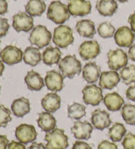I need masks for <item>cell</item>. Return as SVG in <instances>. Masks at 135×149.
Returning a JSON list of instances; mask_svg holds the SVG:
<instances>
[{"label":"cell","instance_id":"6da1fadb","mask_svg":"<svg viewBox=\"0 0 135 149\" xmlns=\"http://www.w3.org/2000/svg\"><path fill=\"white\" fill-rule=\"evenodd\" d=\"M47 17L48 19H50L53 23L63 24L70 17V13L69 11L68 5L63 3L59 0L52 1L49 4Z\"/></svg>","mask_w":135,"mask_h":149},{"label":"cell","instance_id":"7a4b0ae2","mask_svg":"<svg viewBox=\"0 0 135 149\" xmlns=\"http://www.w3.org/2000/svg\"><path fill=\"white\" fill-rule=\"evenodd\" d=\"M58 68L64 78L73 79L82 72V65L75 56L68 55L61 59Z\"/></svg>","mask_w":135,"mask_h":149},{"label":"cell","instance_id":"3957f363","mask_svg":"<svg viewBox=\"0 0 135 149\" xmlns=\"http://www.w3.org/2000/svg\"><path fill=\"white\" fill-rule=\"evenodd\" d=\"M47 149H67L69 147V137L64 130L55 128L45 135Z\"/></svg>","mask_w":135,"mask_h":149},{"label":"cell","instance_id":"277c9868","mask_svg":"<svg viewBox=\"0 0 135 149\" xmlns=\"http://www.w3.org/2000/svg\"><path fill=\"white\" fill-rule=\"evenodd\" d=\"M52 38V33L44 25H36L32 29L31 35L29 36L30 43L36 46L37 48L41 49L48 47Z\"/></svg>","mask_w":135,"mask_h":149},{"label":"cell","instance_id":"5b68a950","mask_svg":"<svg viewBox=\"0 0 135 149\" xmlns=\"http://www.w3.org/2000/svg\"><path fill=\"white\" fill-rule=\"evenodd\" d=\"M73 30L68 25L60 24L56 27L52 35V41L58 48H67L73 43Z\"/></svg>","mask_w":135,"mask_h":149},{"label":"cell","instance_id":"8992f818","mask_svg":"<svg viewBox=\"0 0 135 149\" xmlns=\"http://www.w3.org/2000/svg\"><path fill=\"white\" fill-rule=\"evenodd\" d=\"M128 56L122 49L110 50L107 53V64L112 71L121 70L127 66Z\"/></svg>","mask_w":135,"mask_h":149},{"label":"cell","instance_id":"52a82bcc","mask_svg":"<svg viewBox=\"0 0 135 149\" xmlns=\"http://www.w3.org/2000/svg\"><path fill=\"white\" fill-rule=\"evenodd\" d=\"M83 101L85 104H90L92 106L99 105L103 100L102 88L95 84L86 85L82 89Z\"/></svg>","mask_w":135,"mask_h":149},{"label":"cell","instance_id":"ba28073f","mask_svg":"<svg viewBox=\"0 0 135 149\" xmlns=\"http://www.w3.org/2000/svg\"><path fill=\"white\" fill-rule=\"evenodd\" d=\"M23 52L15 46H7L0 52L1 60L8 66L20 63L23 59Z\"/></svg>","mask_w":135,"mask_h":149},{"label":"cell","instance_id":"9c48e42d","mask_svg":"<svg viewBox=\"0 0 135 149\" xmlns=\"http://www.w3.org/2000/svg\"><path fill=\"white\" fill-rule=\"evenodd\" d=\"M15 137L23 144L32 143L37 137V132L34 126L29 124H20L16 127Z\"/></svg>","mask_w":135,"mask_h":149},{"label":"cell","instance_id":"30bf717a","mask_svg":"<svg viewBox=\"0 0 135 149\" xmlns=\"http://www.w3.org/2000/svg\"><path fill=\"white\" fill-rule=\"evenodd\" d=\"M114 40L116 44L120 47H132L135 40V33L127 26L119 27L114 35Z\"/></svg>","mask_w":135,"mask_h":149},{"label":"cell","instance_id":"8fae6325","mask_svg":"<svg viewBox=\"0 0 135 149\" xmlns=\"http://www.w3.org/2000/svg\"><path fill=\"white\" fill-rule=\"evenodd\" d=\"M101 53V47L96 40H85L79 47V54L84 61L97 57Z\"/></svg>","mask_w":135,"mask_h":149},{"label":"cell","instance_id":"7c38bea8","mask_svg":"<svg viewBox=\"0 0 135 149\" xmlns=\"http://www.w3.org/2000/svg\"><path fill=\"white\" fill-rule=\"evenodd\" d=\"M13 27L17 32H29L34 28V19L27 13H17L13 16Z\"/></svg>","mask_w":135,"mask_h":149},{"label":"cell","instance_id":"4fadbf2b","mask_svg":"<svg viewBox=\"0 0 135 149\" xmlns=\"http://www.w3.org/2000/svg\"><path fill=\"white\" fill-rule=\"evenodd\" d=\"M68 8L73 17L85 16L91 12V3L87 0H68Z\"/></svg>","mask_w":135,"mask_h":149},{"label":"cell","instance_id":"5bb4252c","mask_svg":"<svg viewBox=\"0 0 135 149\" xmlns=\"http://www.w3.org/2000/svg\"><path fill=\"white\" fill-rule=\"evenodd\" d=\"M64 77L61 72L56 70H50L47 72L44 79L45 85L48 89L57 93L64 88Z\"/></svg>","mask_w":135,"mask_h":149},{"label":"cell","instance_id":"9a60e30c","mask_svg":"<svg viewBox=\"0 0 135 149\" xmlns=\"http://www.w3.org/2000/svg\"><path fill=\"white\" fill-rule=\"evenodd\" d=\"M93 132V126L87 121L76 120L71 127V132L76 139L88 140Z\"/></svg>","mask_w":135,"mask_h":149},{"label":"cell","instance_id":"2e32d148","mask_svg":"<svg viewBox=\"0 0 135 149\" xmlns=\"http://www.w3.org/2000/svg\"><path fill=\"white\" fill-rule=\"evenodd\" d=\"M91 123L95 129L103 131L111 124L110 114L106 110L96 109L91 113Z\"/></svg>","mask_w":135,"mask_h":149},{"label":"cell","instance_id":"e0dca14e","mask_svg":"<svg viewBox=\"0 0 135 149\" xmlns=\"http://www.w3.org/2000/svg\"><path fill=\"white\" fill-rule=\"evenodd\" d=\"M120 74L117 71H106L101 73L99 85L104 89H113L120 82Z\"/></svg>","mask_w":135,"mask_h":149},{"label":"cell","instance_id":"ac0fdd59","mask_svg":"<svg viewBox=\"0 0 135 149\" xmlns=\"http://www.w3.org/2000/svg\"><path fill=\"white\" fill-rule=\"evenodd\" d=\"M101 68L94 62L86 63L82 69V77L88 84H95L101 76Z\"/></svg>","mask_w":135,"mask_h":149},{"label":"cell","instance_id":"d6986e66","mask_svg":"<svg viewBox=\"0 0 135 149\" xmlns=\"http://www.w3.org/2000/svg\"><path fill=\"white\" fill-rule=\"evenodd\" d=\"M11 111L16 117H24L31 111L30 100L24 97L16 99L11 104Z\"/></svg>","mask_w":135,"mask_h":149},{"label":"cell","instance_id":"ffe728a7","mask_svg":"<svg viewBox=\"0 0 135 149\" xmlns=\"http://www.w3.org/2000/svg\"><path fill=\"white\" fill-rule=\"evenodd\" d=\"M24 83L31 91H39L45 86V81L40 74L34 70L29 71L24 77Z\"/></svg>","mask_w":135,"mask_h":149},{"label":"cell","instance_id":"44dd1931","mask_svg":"<svg viewBox=\"0 0 135 149\" xmlns=\"http://www.w3.org/2000/svg\"><path fill=\"white\" fill-rule=\"evenodd\" d=\"M41 106L47 112L54 113L61 106V97L56 93L46 94L41 100Z\"/></svg>","mask_w":135,"mask_h":149},{"label":"cell","instance_id":"7402d4cb","mask_svg":"<svg viewBox=\"0 0 135 149\" xmlns=\"http://www.w3.org/2000/svg\"><path fill=\"white\" fill-rule=\"evenodd\" d=\"M104 104L111 111H118L124 105L123 98L117 92L106 94L103 98Z\"/></svg>","mask_w":135,"mask_h":149},{"label":"cell","instance_id":"603a6c76","mask_svg":"<svg viewBox=\"0 0 135 149\" xmlns=\"http://www.w3.org/2000/svg\"><path fill=\"white\" fill-rule=\"evenodd\" d=\"M75 30L79 33L80 36L85 38H92L95 35V23L90 19H81L79 20L76 25Z\"/></svg>","mask_w":135,"mask_h":149},{"label":"cell","instance_id":"cb8c5ba5","mask_svg":"<svg viewBox=\"0 0 135 149\" xmlns=\"http://www.w3.org/2000/svg\"><path fill=\"white\" fill-rule=\"evenodd\" d=\"M37 124L41 129L45 132H49L54 130L57 126V120L52 113L49 112H41L37 119Z\"/></svg>","mask_w":135,"mask_h":149},{"label":"cell","instance_id":"d4e9b609","mask_svg":"<svg viewBox=\"0 0 135 149\" xmlns=\"http://www.w3.org/2000/svg\"><path fill=\"white\" fill-rule=\"evenodd\" d=\"M96 9L102 16H112L118 10V4L116 0H98Z\"/></svg>","mask_w":135,"mask_h":149},{"label":"cell","instance_id":"484cf974","mask_svg":"<svg viewBox=\"0 0 135 149\" xmlns=\"http://www.w3.org/2000/svg\"><path fill=\"white\" fill-rule=\"evenodd\" d=\"M62 52L58 47H48L42 52V61L48 66L58 64L61 61Z\"/></svg>","mask_w":135,"mask_h":149},{"label":"cell","instance_id":"4316f807","mask_svg":"<svg viewBox=\"0 0 135 149\" xmlns=\"http://www.w3.org/2000/svg\"><path fill=\"white\" fill-rule=\"evenodd\" d=\"M42 54H41L40 49L35 47H28L25 48L23 53V61L25 64L35 67L41 63Z\"/></svg>","mask_w":135,"mask_h":149},{"label":"cell","instance_id":"83f0119b","mask_svg":"<svg viewBox=\"0 0 135 149\" xmlns=\"http://www.w3.org/2000/svg\"><path fill=\"white\" fill-rule=\"evenodd\" d=\"M46 3L42 0H29L25 4V13L31 16H41L46 11Z\"/></svg>","mask_w":135,"mask_h":149},{"label":"cell","instance_id":"f1b7e54d","mask_svg":"<svg viewBox=\"0 0 135 149\" xmlns=\"http://www.w3.org/2000/svg\"><path fill=\"white\" fill-rule=\"evenodd\" d=\"M86 115V107L80 103L73 102L68 106V117L71 120H79Z\"/></svg>","mask_w":135,"mask_h":149},{"label":"cell","instance_id":"f546056e","mask_svg":"<svg viewBox=\"0 0 135 149\" xmlns=\"http://www.w3.org/2000/svg\"><path fill=\"white\" fill-rule=\"evenodd\" d=\"M126 132H127V129L123 126V124L116 122L109 128L108 136L113 142H118L122 141V139L125 136Z\"/></svg>","mask_w":135,"mask_h":149},{"label":"cell","instance_id":"4dcf8cb0","mask_svg":"<svg viewBox=\"0 0 135 149\" xmlns=\"http://www.w3.org/2000/svg\"><path fill=\"white\" fill-rule=\"evenodd\" d=\"M122 117L124 121L131 126L135 125V105L131 104H124L121 109Z\"/></svg>","mask_w":135,"mask_h":149},{"label":"cell","instance_id":"1f68e13d","mask_svg":"<svg viewBox=\"0 0 135 149\" xmlns=\"http://www.w3.org/2000/svg\"><path fill=\"white\" fill-rule=\"evenodd\" d=\"M120 78L122 80V83L126 85H130L135 83V66L130 65L120 70Z\"/></svg>","mask_w":135,"mask_h":149},{"label":"cell","instance_id":"d6a6232c","mask_svg":"<svg viewBox=\"0 0 135 149\" xmlns=\"http://www.w3.org/2000/svg\"><path fill=\"white\" fill-rule=\"evenodd\" d=\"M97 32L99 36L102 38H111L114 36L116 29L110 22L106 21L99 24L97 28Z\"/></svg>","mask_w":135,"mask_h":149},{"label":"cell","instance_id":"836d02e7","mask_svg":"<svg viewBox=\"0 0 135 149\" xmlns=\"http://www.w3.org/2000/svg\"><path fill=\"white\" fill-rule=\"evenodd\" d=\"M11 120V111L3 104H0V127H6Z\"/></svg>","mask_w":135,"mask_h":149},{"label":"cell","instance_id":"e575fe53","mask_svg":"<svg viewBox=\"0 0 135 149\" xmlns=\"http://www.w3.org/2000/svg\"><path fill=\"white\" fill-rule=\"evenodd\" d=\"M122 145L123 149H135V134L129 132L125 135Z\"/></svg>","mask_w":135,"mask_h":149},{"label":"cell","instance_id":"d590c367","mask_svg":"<svg viewBox=\"0 0 135 149\" xmlns=\"http://www.w3.org/2000/svg\"><path fill=\"white\" fill-rule=\"evenodd\" d=\"M9 30V24L7 19L0 17V38L7 35Z\"/></svg>","mask_w":135,"mask_h":149},{"label":"cell","instance_id":"8d00e7d4","mask_svg":"<svg viewBox=\"0 0 135 149\" xmlns=\"http://www.w3.org/2000/svg\"><path fill=\"white\" fill-rule=\"evenodd\" d=\"M97 149H118V148L115 142H111L110 141L104 140L99 143Z\"/></svg>","mask_w":135,"mask_h":149},{"label":"cell","instance_id":"74e56055","mask_svg":"<svg viewBox=\"0 0 135 149\" xmlns=\"http://www.w3.org/2000/svg\"><path fill=\"white\" fill-rule=\"evenodd\" d=\"M72 149H93L92 147L88 144L87 142H85L83 141H76L73 147H72Z\"/></svg>","mask_w":135,"mask_h":149},{"label":"cell","instance_id":"f35d334b","mask_svg":"<svg viewBox=\"0 0 135 149\" xmlns=\"http://www.w3.org/2000/svg\"><path fill=\"white\" fill-rule=\"evenodd\" d=\"M126 96L129 100L135 101V84L127 88L126 90Z\"/></svg>","mask_w":135,"mask_h":149},{"label":"cell","instance_id":"ab89813d","mask_svg":"<svg viewBox=\"0 0 135 149\" xmlns=\"http://www.w3.org/2000/svg\"><path fill=\"white\" fill-rule=\"evenodd\" d=\"M8 149H26L24 144L20 141H12L8 143Z\"/></svg>","mask_w":135,"mask_h":149},{"label":"cell","instance_id":"60d3db41","mask_svg":"<svg viewBox=\"0 0 135 149\" xmlns=\"http://www.w3.org/2000/svg\"><path fill=\"white\" fill-rule=\"evenodd\" d=\"M8 137L4 135H0V149H8Z\"/></svg>","mask_w":135,"mask_h":149},{"label":"cell","instance_id":"b9f144b4","mask_svg":"<svg viewBox=\"0 0 135 149\" xmlns=\"http://www.w3.org/2000/svg\"><path fill=\"white\" fill-rule=\"evenodd\" d=\"M8 12L7 0H0V15H3Z\"/></svg>","mask_w":135,"mask_h":149},{"label":"cell","instance_id":"7bdbcfd3","mask_svg":"<svg viewBox=\"0 0 135 149\" xmlns=\"http://www.w3.org/2000/svg\"><path fill=\"white\" fill-rule=\"evenodd\" d=\"M128 23L131 26V30L135 33V11L128 17Z\"/></svg>","mask_w":135,"mask_h":149},{"label":"cell","instance_id":"ee69618b","mask_svg":"<svg viewBox=\"0 0 135 149\" xmlns=\"http://www.w3.org/2000/svg\"><path fill=\"white\" fill-rule=\"evenodd\" d=\"M127 56L130 60H132L133 62H135V44L133 45L132 47H130L129 50H128Z\"/></svg>","mask_w":135,"mask_h":149},{"label":"cell","instance_id":"f6af8a7d","mask_svg":"<svg viewBox=\"0 0 135 149\" xmlns=\"http://www.w3.org/2000/svg\"><path fill=\"white\" fill-rule=\"evenodd\" d=\"M28 149H47V147L43 143L32 142V144L28 148Z\"/></svg>","mask_w":135,"mask_h":149},{"label":"cell","instance_id":"bcb514c9","mask_svg":"<svg viewBox=\"0 0 135 149\" xmlns=\"http://www.w3.org/2000/svg\"><path fill=\"white\" fill-rule=\"evenodd\" d=\"M4 71V64L2 60H0V77L3 75V72Z\"/></svg>","mask_w":135,"mask_h":149},{"label":"cell","instance_id":"7dc6e473","mask_svg":"<svg viewBox=\"0 0 135 149\" xmlns=\"http://www.w3.org/2000/svg\"><path fill=\"white\" fill-rule=\"evenodd\" d=\"M117 1H119L120 3H126L128 0H117Z\"/></svg>","mask_w":135,"mask_h":149},{"label":"cell","instance_id":"c3c4849f","mask_svg":"<svg viewBox=\"0 0 135 149\" xmlns=\"http://www.w3.org/2000/svg\"><path fill=\"white\" fill-rule=\"evenodd\" d=\"M0 92H1V87H0Z\"/></svg>","mask_w":135,"mask_h":149},{"label":"cell","instance_id":"681fc988","mask_svg":"<svg viewBox=\"0 0 135 149\" xmlns=\"http://www.w3.org/2000/svg\"><path fill=\"white\" fill-rule=\"evenodd\" d=\"M0 45H1V41H0Z\"/></svg>","mask_w":135,"mask_h":149},{"label":"cell","instance_id":"f907efd6","mask_svg":"<svg viewBox=\"0 0 135 149\" xmlns=\"http://www.w3.org/2000/svg\"><path fill=\"white\" fill-rule=\"evenodd\" d=\"M14 1H16V0H14Z\"/></svg>","mask_w":135,"mask_h":149}]
</instances>
